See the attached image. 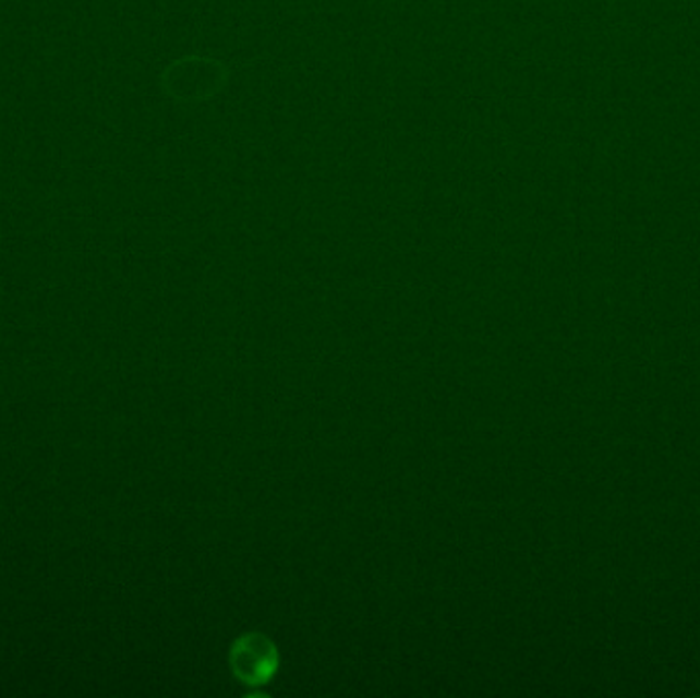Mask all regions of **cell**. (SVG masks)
Returning <instances> with one entry per match:
<instances>
[{
    "instance_id": "obj_1",
    "label": "cell",
    "mask_w": 700,
    "mask_h": 698,
    "mask_svg": "<svg viewBox=\"0 0 700 698\" xmlns=\"http://www.w3.org/2000/svg\"><path fill=\"white\" fill-rule=\"evenodd\" d=\"M233 676L249 686L267 684L279 667V651L263 633H246L230 651Z\"/></svg>"
}]
</instances>
